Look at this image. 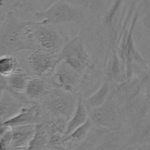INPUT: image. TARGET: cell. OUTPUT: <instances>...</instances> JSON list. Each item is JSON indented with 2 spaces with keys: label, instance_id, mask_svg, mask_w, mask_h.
Segmentation results:
<instances>
[{
  "label": "cell",
  "instance_id": "2e32d148",
  "mask_svg": "<svg viewBox=\"0 0 150 150\" xmlns=\"http://www.w3.org/2000/svg\"><path fill=\"white\" fill-rule=\"evenodd\" d=\"M88 119H89V115H88L87 108L83 103V98L81 95H79L78 97L77 103H76L74 112L67 122V126H66L64 137L82 125Z\"/></svg>",
  "mask_w": 150,
  "mask_h": 150
},
{
  "label": "cell",
  "instance_id": "5b68a950",
  "mask_svg": "<svg viewBox=\"0 0 150 150\" xmlns=\"http://www.w3.org/2000/svg\"><path fill=\"white\" fill-rule=\"evenodd\" d=\"M29 35L34 46L52 54H58L64 45V39L54 25L42 21H35L29 27Z\"/></svg>",
  "mask_w": 150,
  "mask_h": 150
},
{
  "label": "cell",
  "instance_id": "52a82bcc",
  "mask_svg": "<svg viewBox=\"0 0 150 150\" xmlns=\"http://www.w3.org/2000/svg\"><path fill=\"white\" fill-rule=\"evenodd\" d=\"M79 95L53 88L46 98L40 103L42 105L48 118L62 117L68 120L74 112Z\"/></svg>",
  "mask_w": 150,
  "mask_h": 150
},
{
  "label": "cell",
  "instance_id": "ffe728a7",
  "mask_svg": "<svg viewBox=\"0 0 150 150\" xmlns=\"http://www.w3.org/2000/svg\"><path fill=\"white\" fill-rule=\"evenodd\" d=\"M11 130L10 127H7V129L0 135V150H11Z\"/></svg>",
  "mask_w": 150,
  "mask_h": 150
},
{
  "label": "cell",
  "instance_id": "d6986e66",
  "mask_svg": "<svg viewBox=\"0 0 150 150\" xmlns=\"http://www.w3.org/2000/svg\"><path fill=\"white\" fill-rule=\"evenodd\" d=\"M73 6L82 10H93L96 8L98 0H63Z\"/></svg>",
  "mask_w": 150,
  "mask_h": 150
},
{
  "label": "cell",
  "instance_id": "7402d4cb",
  "mask_svg": "<svg viewBox=\"0 0 150 150\" xmlns=\"http://www.w3.org/2000/svg\"><path fill=\"white\" fill-rule=\"evenodd\" d=\"M6 12L4 10H3V2L1 0H0V21L3 19Z\"/></svg>",
  "mask_w": 150,
  "mask_h": 150
},
{
  "label": "cell",
  "instance_id": "3957f363",
  "mask_svg": "<svg viewBox=\"0 0 150 150\" xmlns=\"http://www.w3.org/2000/svg\"><path fill=\"white\" fill-rule=\"evenodd\" d=\"M78 146L81 150H136L131 136H127L121 128L104 129L94 126Z\"/></svg>",
  "mask_w": 150,
  "mask_h": 150
},
{
  "label": "cell",
  "instance_id": "e0dca14e",
  "mask_svg": "<svg viewBox=\"0 0 150 150\" xmlns=\"http://www.w3.org/2000/svg\"><path fill=\"white\" fill-rule=\"evenodd\" d=\"M50 136L45 123L37 125L33 137L24 150H49Z\"/></svg>",
  "mask_w": 150,
  "mask_h": 150
},
{
  "label": "cell",
  "instance_id": "603a6c76",
  "mask_svg": "<svg viewBox=\"0 0 150 150\" xmlns=\"http://www.w3.org/2000/svg\"><path fill=\"white\" fill-rule=\"evenodd\" d=\"M51 150H70L67 149V147H64V146H59V147L54 148V149H51Z\"/></svg>",
  "mask_w": 150,
  "mask_h": 150
},
{
  "label": "cell",
  "instance_id": "7c38bea8",
  "mask_svg": "<svg viewBox=\"0 0 150 150\" xmlns=\"http://www.w3.org/2000/svg\"><path fill=\"white\" fill-rule=\"evenodd\" d=\"M52 89L48 79L33 76L29 79L23 95L32 103H40L46 98Z\"/></svg>",
  "mask_w": 150,
  "mask_h": 150
},
{
  "label": "cell",
  "instance_id": "30bf717a",
  "mask_svg": "<svg viewBox=\"0 0 150 150\" xmlns=\"http://www.w3.org/2000/svg\"><path fill=\"white\" fill-rule=\"evenodd\" d=\"M31 51L26 61L34 76L44 79L51 77L59 62L58 54H52L38 49Z\"/></svg>",
  "mask_w": 150,
  "mask_h": 150
},
{
  "label": "cell",
  "instance_id": "7a4b0ae2",
  "mask_svg": "<svg viewBox=\"0 0 150 150\" xmlns=\"http://www.w3.org/2000/svg\"><path fill=\"white\" fill-rule=\"evenodd\" d=\"M35 21L21 20L14 10L6 12L0 21V55L15 56L33 51L29 27Z\"/></svg>",
  "mask_w": 150,
  "mask_h": 150
},
{
  "label": "cell",
  "instance_id": "44dd1931",
  "mask_svg": "<svg viewBox=\"0 0 150 150\" xmlns=\"http://www.w3.org/2000/svg\"><path fill=\"white\" fill-rule=\"evenodd\" d=\"M35 0H16L15 4H13V7L16 9H21V8H25L33 3Z\"/></svg>",
  "mask_w": 150,
  "mask_h": 150
},
{
  "label": "cell",
  "instance_id": "4fadbf2b",
  "mask_svg": "<svg viewBox=\"0 0 150 150\" xmlns=\"http://www.w3.org/2000/svg\"><path fill=\"white\" fill-rule=\"evenodd\" d=\"M12 133L11 150H24L35 133V125H20L10 127Z\"/></svg>",
  "mask_w": 150,
  "mask_h": 150
},
{
  "label": "cell",
  "instance_id": "9a60e30c",
  "mask_svg": "<svg viewBox=\"0 0 150 150\" xmlns=\"http://www.w3.org/2000/svg\"><path fill=\"white\" fill-rule=\"evenodd\" d=\"M114 83L108 79H105L101 83L100 86L94 93L83 100L87 108H96L102 105L109 97L112 90Z\"/></svg>",
  "mask_w": 150,
  "mask_h": 150
},
{
  "label": "cell",
  "instance_id": "ba28073f",
  "mask_svg": "<svg viewBox=\"0 0 150 150\" xmlns=\"http://www.w3.org/2000/svg\"><path fill=\"white\" fill-rule=\"evenodd\" d=\"M48 81L53 88L62 89L65 92L79 95L81 85L85 79L80 74L69 67L64 62H59L54 73Z\"/></svg>",
  "mask_w": 150,
  "mask_h": 150
},
{
  "label": "cell",
  "instance_id": "6da1fadb",
  "mask_svg": "<svg viewBox=\"0 0 150 150\" xmlns=\"http://www.w3.org/2000/svg\"><path fill=\"white\" fill-rule=\"evenodd\" d=\"M139 15L140 7L135 8V4L132 3L127 16L119 25L116 46L122 65L125 82L133 79L138 66L149 70V62L139 53L135 44L134 35Z\"/></svg>",
  "mask_w": 150,
  "mask_h": 150
},
{
  "label": "cell",
  "instance_id": "8fae6325",
  "mask_svg": "<svg viewBox=\"0 0 150 150\" xmlns=\"http://www.w3.org/2000/svg\"><path fill=\"white\" fill-rule=\"evenodd\" d=\"M26 98H18L8 92H4L0 96V123L16 115L21 108L30 105Z\"/></svg>",
  "mask_w": 150,
  "mask_h": 150
},
{
  "label": "cell",
  "instance_id": "ac0fdd59",
  "mask_svg": "<svg viewBox=\"0 0 150 150\" xmlns=\"http://www.w3.org/2000/svg\"><path fill=\"white\" fill-rule=\"evenodd\" d=\"M18 67V63L15 56L0 55V76L7 77Z\"/></svg>",
  "mask_w": 150,
  "mask_h": 150
},
{
  "label": "cell",
  "instance_id": "9c48e42d",
  "mask_svg": "<svg viewBox=\"0 0 150 150\" xmlns=\"http://www.w3.org/2000/svg\"><path fill=\"white\" fill-rule=\"evenodd\" d=\"M48 117L40 103L22 107L15 116L0 123V127H11L20 125H37L45 123Z\"/></svg>",
  "mask_w": 150,
  "mask_h": 150
},
{
  "label": "cell",
  "instance_id": "8992f818",
  "mask_svg": "<svg viewBox=\"0 0 150 150\" xmlns=\"http://www.w3.org/2000/svg\"><path fill=\"white\" fill-rule=\"evenodd\" d=\"M38 21H42L51 25L62 23H79L85 20V15L82 9L73 6L63 1L56 0L46 9L35 13Z\"/></svg>",
  "mask_w": 150,
  "mask_h": 150
},
{
  "label": "cell",
  "instance_id": "277c9868",
  "mask_svg": "<svg viewBox=\"0 0 150 150\" xmlns=\"http://www.w3.org/2000/svg\"><path fill=\"white\" fill-rule=\"evenodd\" d=\"M59 62H64L69 67L86 79L95 67L93 60L86 51L81 34L64 44L58 54Z\"/></svg>",
  "mask_w": 150,
  "mask_h": 150
},
{
  "label": "cell",
  "instance_id": "5bb4252c",
  "mask_svg": "<svg viewBox=\"0 0 150 150\" xmlns=\"http://www.w3.org/2000/svg\"><path fill=\"white\" fill-rule=\"evenodd\" d=\"M29 79L30 76L18 67L14 73L6 77L8 92L18 98H26L23 93Z\"/></svg>",
  "mask_w": 150,
  "mask_h": 150
}]
</instances>
